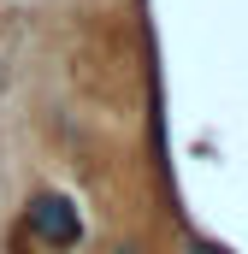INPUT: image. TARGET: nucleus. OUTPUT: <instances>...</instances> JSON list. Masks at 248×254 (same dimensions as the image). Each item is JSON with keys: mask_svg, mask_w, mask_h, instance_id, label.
<instances>
[{"mask_svg": "<svg viewBox=\"0 0 248 254\" xmlns=\"http://www.w3.org/2000/svg\"><path fill=\"white\" fill-rule=\"evenodd\" d=\"M124 254H136V249H124Z\"/></svg>", "mask_w": 248, "mask_h": 254, "instance_id": "f03ea898", "label": "nucleus"}, {"mask_svg": "<svg viewBox=\"0 0 248 254\" xmlns=\"http://www.w3.org/2000/svg\"><path fill=\"white\" fill-rule=\"evenodd\" d=\"M30 231H36L42 243H54V249H71V243L83 237V219H77V207H71L65 195H36V201H30Z\"/></svg>", "mask_w": 248, "mask_h": 254, "instance_id": "f257e3e1", "label": "nucleus"}]
</instances>
